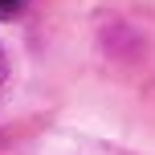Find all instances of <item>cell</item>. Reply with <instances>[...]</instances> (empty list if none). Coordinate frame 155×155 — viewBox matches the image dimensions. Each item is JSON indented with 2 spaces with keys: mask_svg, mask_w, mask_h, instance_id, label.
<instances>
[{
  "mask_svg": "<svg viewBox=\"0 0 155 155\" xmlns=\"http://www.w3.org/2000/svg\"><path fill=\"white\" fill-rule=\"evenodd\" d=\"M4 78H8V53L0 49V82H4Z\"/></svg>",
  "mask_w": 155,
  "mask_h": 155,
  "instance_id": "obj_2",
  "label": "cell"
},
{
  "mask_svg": "<svg viewBox=\"0 0 155 155\" xmlns=\"http://www.w3.org/2000/svg\"><path fill=\"white\" fill-rule=\"evenodd\" d=\"M21 4H25V0H0V12H16Z\"/></svg>",
  "mask_w": 155,
  "mask_h": 155,
  "instance_id": "obj_1",
  "label": "cell"
}]
</instances>
